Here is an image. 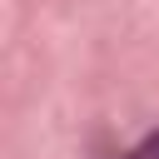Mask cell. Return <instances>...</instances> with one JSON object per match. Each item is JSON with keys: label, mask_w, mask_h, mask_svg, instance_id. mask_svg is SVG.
Segmentation results:
<instances>
[{"label": "cell", "mask_w": 159, "mask_h": 159, "mask_svg": "<svg viewBox=\"0 0 159 159\" xmlns=\"http://www.w3.org/2000/svg\"><path fill=\"white\" fill-rule=\"evenodd\" d=\"M129 159H159V129H154V134H144V139L129 149Z\"/></svg>", "instance_id": "6da1fadb"}]
</instances>
